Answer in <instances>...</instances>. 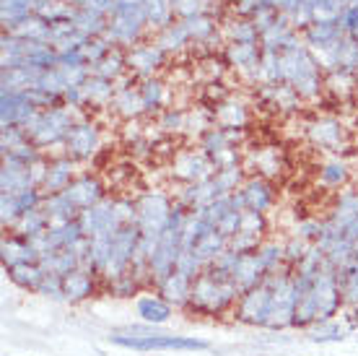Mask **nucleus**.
Here are the masks:
<instances>
[{
  "mask_svg": "<svg viewBox=\"0 0 358 356\" xmlns=\"http://www.w3.org/2000/svg\"><path fill=\"white\" fill-rule=\"evenodd\" d=\"M265 278H268V271L262 266L257 249H255V252H247V255H239V260H236V266H234V271H231V281H234V286L239 289V294L250 292L255 286H260Z\"/></svg>",
  "mask_w": 358,
  "mask_h": 356,
  "instance_id": "obj_13",
  "label": "nucleus"
},
{
  "mask_svg": "<svg viewBox=\"0 0 358 356\" xmlns=\"http://www.w3.org/2000/svg\"><path fill=\"white\" fill-rule=\"evenodd\" d=\"M104 289H107L112 296H133V294H138L143 286H141V281H138L133 273H125V276H120V278H115V281H109Z\"/></svg>",
  "mask_w": 358,
  "mask_h": 356,
  "instance_id": "obj_26",
  "label": "nucleus"
},
{
  "mask_svg": "<svg viewBox=\"0 0 358 356\" xmlns=\"http://www.w3.org/2000/svg\"><path fill=\"white\" fill-rule=\"evenodd\" d=\"M0 260L3 268H16L27 266V263H39V252L34 249V245L27 237H18V234H8L3 245H0Z\"/></svg>",
  "mask_w": 358,
  "mask_h": 356,
  "instance_id": "obj_14",
  "label": "nucleus"
},
{
  "mask_svg": "<svg viewBox=\"0 0 358 356\" xmlns=\"http://www.w3.org/2000/svg\"><path fill=\"white\" fill-rule=\"evenodd\" d=\"M112 102H115V107L127 117L141 115V112L145 109L143 107V97H141V89H120Z\"/></svg>",
  "mask_w": 358,
  "mask_h": 356,
  "instance_id": "obj_21",
  "label": "nucleus"
},
{
  "mask_svg": "<svg viewBox=\"0 0 358 356\" xmlns=\"http://www.w3.org/2000/svg\"><path fill=\"white\" fill-rule=\"evenodd\" d=\"M345 307L343 299V286H341V273L324 263L314 281L309 284V289L304 292V296L296 304V322L294 328H314L317 322L338 320L341 310Z\"/></svg>",
  "mask_w": 358,
  "mask_h": 356,
  "instance_id": "obj_1",
  "label": "nucleus"
},
{
  "mask_svg": "<svg viewBox=\"0 0 358 356\" xmlns=\"http://www.w3.org/2000/svg\"><path fill=\"white\" fill-rule=\"evenodd\" d=\"M36 294L50 296V299H55V302H65V296H63V278L55 276V273H45L42 284H39V289H36Z\"/></svg>",
  "mask_w": 358,
  "mask_h": 356,
  "instance_id": "obj_29",
  "label": "nucleus"
},
{
  "mask_svg": "<svg viewBox=\"0 0 358 356\" xmlns=\"http://www.w3.org/2000/svg\"><path fill=\"white\" fill-rule=\"evenodd\" d=\"M159 294L166 299V302L174 307V310H187L189 307V296H192V281L187 276H182L179 271L169 273V276L159 281V284L153 286Z\"/></svg>",
  "mask_w": 358,
  "mask_h": 356,
  "instance_id": "obj_16",
  "label": "nucleus"
},
{
  "mask_svg": "<svg viewBox=\"0 0 358 356\" xmlns=\"http://www.w3.org/2000/svg\"><path fill=\"white\" fill-rule=\"evenodd\" d=\"M350 260H358V245L353 247V255H350Z\"/></svg>",
  "mask_w": 358,
  "mask_h": 356,
  "instance_id": "obj_31",
  "label": "nucleus"
},
{
  "mask_svg": "<svg viewBox=\"0 0 358 356\" xmlns=\"http://www.w3.org/2000/svg\"><path fill=\"white\" fill-rule=\"evenodd\" d=\"M34 6H42V3L39 0H3V18L6 21L24 18Z\"/></svg>",
  "mask_w": 358,
  "mask_h": 356,
  "instance_id": "obj_28",
  "label": "nucleus"
},
{
  "mask_svg": "<svg viewBox=\"0 0 358 356\" xmlns=\"http://www.w3.org/2000/svg\"><path fill=\"white\" fill-rule=\"evenodd\" d=\"M265 229H268V221H265V214L260 211H244L242 224H239V234H252V237H265Z\"/></svg>",
  "mask_w": 358,
  "mask_h": 356,
  "instance_id": "obj_25",
  "label": "nucleus"
},
{
  "mask_svg": "<svg viewBox=\"0 0 358 356\" xmlns=\"http://www.w3.org/2000/svg\"><path fill=\"white\" fill-rule=\"evenodd\" d=\"M99 286L101 284V278L99 273L94 271L91 266H78L73 273L63 278V296L68 304H78V302H86L89 296H94L99 292Z\"/></svg>",
  "mask_w": 358,
  "mask_h": 356,
  "instance_id": "obj_9",
  "label": "nucleus"
},
{
  "mask_svg": "<svg viewBox=\"0 0 358 356\" xmlns=\"http://www.w3.org/2000/svg\"><path fill=\"white\" fill-rule=\"evenodd\" d=\"M239 289L234 286V281L224 273H218L213 268H206L200 276L192 281V296H189V312L197 315H226L234 312L236 302H239Z\"/></svg>",
  "mask_w": 358,
  "mask_h": 356,
  "instance_id": "obj_2",
  "label": "nucleus"
},
{
  "mask_svg": "<svg viewBox=\"0 0 358 356\" xmlns=\"http://www.w3.org/2000/svg\"><path fill=\"white\" fill-rule=\"evenodd\" d=\"M338 273H341L345 307H348V310H358V260H348Z\"/></svg>",
  "mask_w": 358,
  "mask_h": 356,
  "instance_id": "obj_20",
  "label": "nucleus"
},
{
  "mask_svg": "<svg viewBox=\"0 0 358 356\" xmlns=\"http://www.w3.org/2000/svg\"><path fill=\"white\" fill-rule=\"evenodd\" d=\"M63 196L71 200L78 214H83V211H89V208H94V205L104 200V185L96 177H91V174H83V177L73 179L68 190H63Z\"/></svg>",
  "mask_w": 358,
  "mask_h": 356,
  "instance_id": "obj_11",
  "label": "nucleus"
},
{
  "mask_svg": "<svg viewBox=\"0 0 358 356\" xmlns=\"http://www.w3.org/2000/svg\"><path fill=\"white\" fill-rule=\"evenodd\" d=\"M309 133H312V138L320 146H341V125L338 123H330V120H322V123H314L312 128H309Z\"/></svg>",
  "mask_w": 358,
  "mask_h": 356,
  "instance_id": "obj_23",
  "label": "nucleus"
},
{
  "mask_svg": "<svg viewBox=\"0 0 358 356\" xmlns=\"http://www.w3.org/2000/svg\"><path fill=\"white\" fill-rule=\"evenodd\" d=\"M141 89V97H143V107L145 109H156L162 107V99H164V89L159 81H145L143 86H138Z\"/></svg>",
  "mask_w": 358,
  "mask_h": 356,
  "instance_id": "obj_30",
  "label": "nucleus"
},
{
  "mask_svg": "<svg viewBox=\"0 0 358 356\" xmlns=\"http://www.w3.org/2000/svg\"><path fill=\"white\" fill-rule=\"evenodd\" d=\"M109 341L115 346L130 348V351H208L210 343L206 338H195V336H174V333H162L153 330L148 336H125V333H112Z\"/></svg>",
  "mask_w": 358,
  "mask_h": 356,
  "instance_id": "obj_4",
  "label": "nucleus"
},
{
  "mask_svg": "<svg viewBox=\"0 0 358 356\" xmlns=\"http://www.w3.org/2000/svg\"><path fill=\"white\" fill-rule=\"evenodd\" d=\"M101 138H99V128L94 123H76L71 133L65 138V151L73 161H86L99 151Z\"/></svg>",
  "mask_w": 358,
  "mask_h": 356,
  "instance_id": "obj_10",
  "label": "nucleus"
},
{
  "mask_svg": "<svg viewBox=\"0 0 358 356\" xmlns=\"http://www.w3.org/2000/svg\"><path fill=\"white\" fill-rule=\"evenodd\" d=\"M242 196H244V203H247V211H260L265 214L273 200H275V190L270 187V182H265L262 177H255L250 182H244L242 187Z\"/></svg>",
  "mask_w": 358,
  "mask_h": 356,
  "instance_id": "obj_17",
  "label": "nucleus"
},
{
  "mask_svg": "<svg viewBox=\"0 0 358 356\" xmlns=\"http://www.w3.org/2000/svg\"><path fill=\"white\" fill-rule=\"evenodd\" d=\"M122 65H125V60L120 57L117 53H112V55H104L101 60L96 62V68H94V76L96 78H104V81H115L120 73H122Z\"/></svg>",
  "mask_w": 358,
  "mask_h": 356,
  "instance_id": "obj_24",
  "label": "nucleus"
},
{
  "mask_svg": "<svg viewBox=\"0 0 358 356\" xmlns=\"http://www.w3.org/2000/svg\"><path fill=\"white\" fill-rule=\"evenodd\" d=\"M268 281H270V317L265 328L268 330L294 328L299 294H296L291 266H286L283 271H278V273H270Z\"/></svg>",
  "mask_w": 358,
  "mask_h": 356,
  "instance_id": "obj_3",
  "label": "nucleus"
},
{
  "mask_svg": "<svg viewBox=\"0 0 358 356\" xmlns=\"http://www.w3.org/2000/svg\"><path fill=\"white\" fill-rule=\"evenodd\" d=\"M6 273H8L10 284H16L18 289L36 292V289H39V284H42V278H45V268L39 266V263H27V266L8 268Z\"/></svg>",
  "mask_w": 358,
  "mask_h": 356,
  "instance_id": "obj_18",
  "label": "nucleus"
},
{
  "mask_svg": "<svg viewBox=\"0 0 358 356\" xmlns=\"http://www.w3.org/2000/svg\"><path fill=\"white\" fill-rule=\"evenodd\" d=\"M234 317L252 328H265L270 317V281L265 278L260 286H255L250 292L239 296V302L231 312Z\"/></svg>",
  "mask_w": 358,
  "mask_h": 356,
  "instance_id": "obj_7",
  "label": "nucleus"
},
{
  "mask_svg": "<svg viewBox=\"0 0 358 356\" xmlns=\"http://www.w3.org/2000/svg\"><path fill=\"white\" fill-rule=\"evenodd\" d=\"M73 179H76L73 177V159L71 156H60V159L47 161L45 179H42L39 190L45 193V198L57 196V193L68 190V185H71Z\"/></svg>",
  "mask_w": 358,
  "mask_h": 356,
  "instance_id": "obj_15",
  "label": "nucleus"
},
{
  "mask_svg": "<svg viewBox=\"0 0 358 356\" xmlns=\"http://www.w3.org/2000/svg\"><path fill=\"white\" fill-rule=\"evenodd\" d=\"M162 62V50L159 47H141V50H135L130 57H127V65L135 68V71H153L156 65Z\"/></svg>",
  "mask_w": 358,
  "mask_h": 356,
  "instance_id": "obj_22",
  "label": "nucleus"
},
{
  "mask_svg": "<svg viewBox=\"0 0 358 356\" xmlns=\"http://www.w3.org/2000/svg\"><path fill=\"white\" fill-rule=\"evenodd\" d=\"M138 249H141V232H138V226H135V224L122 226V229L115 234L112 247H109V255H107V263H104L101 273H99V276H101V284L107 286L109 281H115V278L130 273V268H133L135 258H138Z\"/></svg>",
  "mask_w": 358,
  "mask_h": 356,
  "instance_id": "obj_6",
  "label": "nucleus"
},
{
  "mask_svg": "<svg viewBox=\"0 0 358 356\" xmlns=\"http://www.w3.org/2000/svg\"><path fill=\"white\" fill-rule=\"evenodd\" d=\"M73 125L76 123H73L68 109L52 107V109H39L21 130L29 135V141L34 143L36 149H47V146H55V143L60 141L65 143Z\"/></svg>",
  "mask_w": 358,
  "mask_h": 356,
  "instance_id": "obj_5",
  "label": "nucleus"
},
{
  "mask_svg": "<svg viewBox=\"0 0 358 356\" xmlns=\"http://www.w3.org/2000/svg\"><path fill=\"white\" fill-rule=\"evenodd\" d=\"M348 325H343L341 320L317 322L314 328H309V341L312 343H341L348 338Z\"/></svg>",
  "mask_w": 358,
  "mask_h": 356,
  "instance_id": "obj_19",
  "label": "nucleus"
},
{
  "mask_svg": "<svg viewBox=\"0 0 358 356\" xmlns=\"http://www.w3.org/2000/svg\"><path fill=\"white\" fill-rule=\"evenodd\" d=\"M39 109L29 97V91H8L3 89L0 97V123L3 128H24Z\"/></svg>",
  "mask_w": 358,
  "mask_h": 356,
  "instance_id": "obj_8",
  "label": "nucleus"
},
{
  "mask_svg": "<svg viewBox=\"0 0 358 356\" xmlns=\"http://www.w3.org/2000/svg\"><path fill=\"white\" fill-rule=\"evenodd\" d=\"M320 179H322L327 187H341L345 179H348V170L343 161H330L320 170Z\"/></svg>",
  "mask_w": 358,
  "mask_h": 356,
  "instance_id": "obj_27",
  "label": "nucleus"
},
{
  "mask_svg": "<svg viewBox=\"0 0 358 356\" xmlns=\"http://www.w3.org/2000/svg\"><path fill=\"white\" fill-rule=\"evenodd\" d=\"M135 315H138L141 322H145V325L159 328V325H166V322L171 320L174 307L153 289V292H143V294L135 299Z\"/></svg>",
  "mask_w": 358,
  "mask_h": 356,
  "instance_id": "obj_12",
  "label": "nucleus"
}]
</instances>
